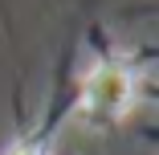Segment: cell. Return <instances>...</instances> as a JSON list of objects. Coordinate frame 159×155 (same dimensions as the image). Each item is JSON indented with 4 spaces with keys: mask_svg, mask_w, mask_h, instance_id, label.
Instances as JSON below:
<instances>
[{
    "mask_svg": "<svg viewBox=\"0 0 159 155\" xmlns=\"http://www.w3.org/2000/svg\"><path fill=\"white\" fill-rule=\"evenodd\" d=\"M126 106H131V74L126 70L102 66L86 78L82 110L90 114V122H114V118H122Z\"/></svg>",
    "mask_w": 159,
    "mask_h": 155,
    "instance_id": "obj_1",
    "label": "cell"
}]
</instances>
